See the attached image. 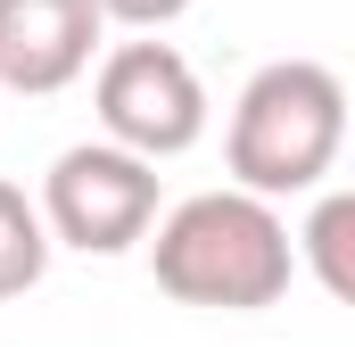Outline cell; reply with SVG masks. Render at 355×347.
Masks as SVG:
<instances>
[{"instance_id": "cell-8", "label": "cell", "mask_w": 355, "mask_h": 347, "mask_svg": "<svg viewBox=\"0 0 355 347\" xmlns=\"http://www.w3.org/2000/svg\"><path fill=\"white\" fill-rule=\"evenodd\" d=\"M99 25H124V33H166L174 17H190L198 0H91Z\"/></svg>"}, {"instance_id": "cell-1", "label": "cell", "mask_w": 355, "mask_h": 347, "mask_svg": "<svg viewBox=\"0 0 355 347\" xmlns=\"http://www.w3.org/2000/svg\"><path fill=\"white\" fill-rule=\"evenodd\" d=\"M149 273H157V289L174 306L265 314L297 281L289 215H281V198H257L240 182L198 190L182 207H157V223H149Z\"/></svg>"}, {"instance_id": "cell-7", "label": "cell", "mask_w": 355, "mask_h": 347, "mask_svg": "<svg viewBox=\"0 0 355 347\" xmlns=\"http://www.w3.org/2000/svg\"><path fill=\"white\" fill-rule=\"evenodd\" d=\"M42 273H50V223H42V207L0 174V298L42 289Z\"/></svg>"}, {"instance_id": "cell-6", "label": "cell", "mask_w": 355, "mask_h": 347, "mask_svg": "<svg viewBox=\"0 0 355 347\" xmlns=\"http://www.w3.org/2000/svg\"><path fill=\"white\" fill-rule=\"evenodd\" d=\"M289 248H297V264L322 281V298L355 306V190L314 182V215L289 232Z\"/></svg>"}, {"instance_id": "cell-2", "label": "cell", "mask_w": 355, "mask_h": 347, "mask_svg": "<svg viewBox=\"0 0 355 347\" xmlns=\"http://www.w3.org/2000/svg\"><path fill=\"white\" fill-rule=\"evenodd\" d=\"M339 149H347V83H339V67L272 58V67H257L240 83L232 124H223V166H232L240 190L306 198L314 182L339 174Z\"/></svg>"}, {"instance_id": "cell-5", "label": "cell", "mask_w": 355, "mask_h": 347, "mask_svg": "<svg viewBox=\"0 0 355 347\" xmlns=\"http://www.w3.org/2000/svg\"><path fill=\"white\" fill-rule=\"evenodd\" d=\"M91 50H99L91 0H0V91L50 99L91 75Z\"/></svg>"}, {"instance_id": "cell-3", "label": "cell", "mask_w": 355, "mask_h": 347, "mask_svg": "<svg viewBox=\"0 0 355 347\" xmlns=\"http://www.w3.org/2000/svg\"><path fill=\"white\" fill-rule=\"evenodd\" d=\"M91 108H99V141H116V149H132L149 166H166V158L207 141V83L157 33H132V42H116L99 58Z\"/></svg>"}, {"instance_id": "cell-4", "label": "cell", "mask_w": 355, "mask_h": 347, "mask_svg": "<svg viewBox=\"0 0 355 347\" xmlns=\"http://www.w3.org/2000/svg\"><path fill=\"white\" fill-rule=\"evenodd\" d=\"M42 223H50V248H75V257H124L149 240L157 223V166L116 149V141H75L58 149L42 174Z\"/></svg>"}]
</instances>
